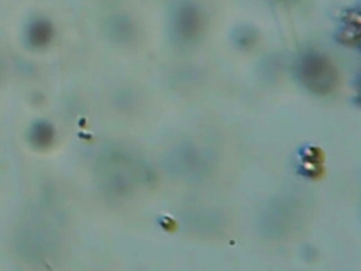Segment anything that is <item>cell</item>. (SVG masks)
I'll use <instances>...</instances> for the list:
<instances>
[{
	"instance_id": "1",
	"label": "cell",
	"mask_w": 361,
	"mask_h": 271,
	"mask_svg": "<svg viewBox=\"0 0 361 271\" xmlns=\"http://www.w3.org/2000/svg\"><path fill=\"white\" fill-rule=\"evenodd\" d=\"M299 83L313 95L326 96L338 85V73L330 59L316 51L305 52L295 65Z\"/></svg>"
},
{
	"instance_id": "2",
	"label": "cell",
	"mask_w": 361,
	"mask_h": 271,
	"mask_svg": "<svg viewBox=\"0 0 361 271\" xmlns=\"http://www.w3.org/2000/svg\"><path fill=\"white\" fill-rule=\"evenodd\" d=\"M300 215L292 200L272 202L259 217V230L268 239H283L299 224Z\"/></svg>"
},
{
	"instance_id": "3",
	"label": "cell",
	"mask_w": 361,
	"mask_h": 271,
	"mask_svg": "<svg viewBox=\"0 0 361 271\" xmlns=\"http://www.w3.org/2000/svg\"><path fill=\"white\" fill-rule=\"evenodd\" d=\"M110 164H113V171L102 168V179L106 182L116 193H126L130 186L137 182V175L142 174L145 169L140 168L133 157H127L123 152H111L106 157Z\"/></svg>"
},
{
	"instance_id": "4",
	"label": "cell",
	"mask_w": 361,
	"mask_h": 271,
	"mask_svg": "<svg viewBox=\"0 0 361 271\" xmlns=\"http://www.w3.org/2000/svg\"><path fill=\"white\" fill-rule=\"evenodd\" d=\"M173 30L182 41H195L200 37L203 30V16L200 10L189 3L180 6L173 17Z\"/></svg>"
},
{
	"instance_id": "5",
	"label": "cell",
	"mask_w": 361,
	"mask_h": 271,
	"mask_svg": "<svg viewBox=\"0 0 361 271\" xmlns=\"http://www.w3.org/2000/svg\"><path fill=\"white\" fill-rule=\"evenodd\" d=\"M110 32L116 40L127 41L130 37H133V25L126 17H114L110 23Z\"/></svg>"
}]
</instances>
